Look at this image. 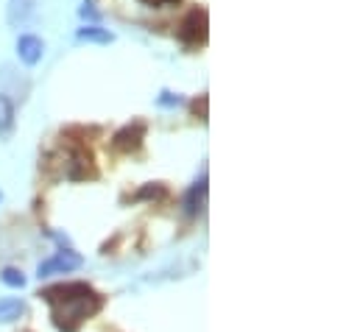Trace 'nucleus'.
I'll return each instance as SVG.
<instances>
[{"label":"nucleus","instance_id":"6","mask_svg":"<svg viewBox=\"0 0 360 332\" xmlns=\"http://www.w3.org/2000/svg\"><path fill=\"white\" fill-rule=\"evenodd\" d=\"M22 316H25V302L22 299H14V296L0 299V324H11Z\"/></svg>","mask_w":360,"mask_h":332},{"label":"nucleus","instance_id":"9","mask_svg":"<svg viewBox=\"0 0 360 332\" xmlns=\"http://www.w3.org/2000/svg\"><path fill=\"white\" fill-rule=\"evenodd\" d=\"M0 282L3 285H8V288H25V276H22V271H17V268H3V274H0Z\"/></svg>","mask_w":360,"mask_h":332},{"label":"nucleus","instance_id":"8","mask_svg":"<svg viewBox=\"0 0 360 332\" xmlns=\"http://www.w3.org/2000/svg\"><path fill=\"white\" fill-rule=\"evenodd\" d=\"M76 37H79L82 42H98V45H109V42L115 39V34H109L106 28H98V25H84V28H79Z\"/></svg>","mask_w":360,"mask_h":332},{"label":"nucleus","instance_id":"12","mask_svg":"<svg viewBox=\"0 0 360 332\" xmlns=\"http://www.w3.org/2000/svg\"><path fill=\"white\" fill-rule=\"evenodd\" d=\"M143 3H148V6H165V3H176V0H143Z\"/></svg>","mask_w":360,"mask_h":332},{"label":"nucleus","instance_id":"5","mask_svg":"<svg viewBox=\"0 0 360 332\" xmlns=\"http://www.w3.org/2000/svg\"><path fill=\"white\" fill-rule=\"evenodd\" d=\"M143 134H146V126H143V123L123 126V129L115 134V148H120V151H137L140 143H143Z\"/></svg>","mask_w":360,"mask_h":332},{"label":"nucleus","instance_id":"13","mask_svg":"<svg viewBox=\"0 0 360 332\" xmlns=\"http://www.w3.org/2000/svg\"><path fill=\"white\" fill-rule=\"evenodd\" d=\"M0 201H3V193H0Z\"/></svg>","mask_w":360,"mask_h":332},{"label":"nucleus","instance_id":"2","mask_svg":"<svg viewBox=\"0 0 360 332\" xmlns=\"http://www.w3.org/2000/svg\"><path fill=\"white\" fill-rule=\"evenodd\" d=\"M82 265H84V257H82L79 251L62 249V251H56L51 260L39 262L37 276L45 279V276H53V274H70V271H76V268H82Z\"/></svg>","mask_w":360,"mask_h":332},{"label":"nucleus","instance_id":"7","mask_svg":"<svg viewBox=\"0 0 360 332\" xmlns=\"http://www.w3.org/2000/svg\"><path fill=\"white\" fill-rule=\"evenodd\" d=\"M14 129V103L8 95L0 92V137H8Z\"/></svg>","mask_w":360,"mask_h":332},{"label":"nucleus","instance_id":"10","mask_svg":"<svg viewBox=\"0 0 360 332\" xmlns=\"http://www.w3.org/2000/svg\"><path fill=\"white\" fill-rule=\"evenodd\" d=\"M160 103H162V106H174V103H181V98L179 95H171V92H162Z\"/></svg>","mask_w":360,"mask_h":332},{"label":"nucleus","instance_id":"11","mask_svg":"<svg viewBox=\"0 0 360 332\" xmlns=\"http://www.w3.org/2000/svg\"><path fill=\"white\" fill-rule=\"evenodd\" d=\"M82 17H92V20H98V11L90 8V6H84V8H82Z\"/></svg>","mask_w":360,"mask_h":332},{"label":"nucleus","instance_id":"4","mask_svg":"<svg viewBox=\"0 0 360 332\" xmlns=\"http://www.w3.org/2000/svg\"><path fill=\"white\" fill-rule=\"evenodd\" d=\"M42 53H45V42H42L39 37H34V34H22V37L17 39V56H20L22 65L34 68V65L42 59Z\"/></svg>","mask_w":360,"mask_h":332},{"label":"nucleus","instance_id":"1","mask_svg":"<svg viewBox=\"0 0 360 332\" xmlns=\"http://www.w3.org/2000/svg\"><path fill=\"white\" fill-rule=\"evenodd\" d=\"M53 307V321L65 332H76L90 316H95L103 307L101 293H95L87 282H68L53 285L39 293Z\"/></svg>","mask_w":360,"mask_h":332},{"label":"nucleus","instance_id":"3","mask_svg":"<svg viewBox=\"0 0 360 332\" xmlns=\"http://www.w3.org/2000/svg\"><path fill=\"white\" fill-rule=\"evenodd\" d=\"M179 39L187 45H198L207 39V11L204 8H193L179 25Z\"/></svg>","mask_w":360,"mask_h":332}]
</instances>
